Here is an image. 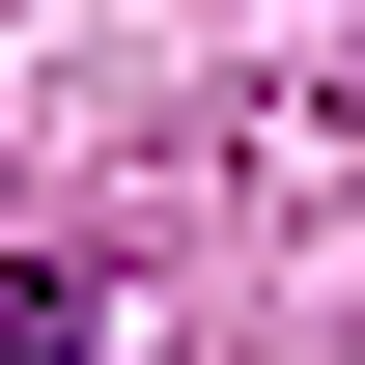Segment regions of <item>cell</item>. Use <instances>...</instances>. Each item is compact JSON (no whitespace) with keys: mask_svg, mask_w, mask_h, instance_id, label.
I'll return each mask as SVG.
<instances>
[{"mask_svg":"<svg viewBox=\"0 0 365 365\" xmlns=\"http://www.w3.org/2000/svg\"><path fill=\"white\" fill-rule=\"evenodd\" d=\"M113 309H85V281H56V253H0V365H85Z\"/></svg>","mask_w":365,"mask_h":365,"instance_id":"1","label":"cell"}]
</instances>
